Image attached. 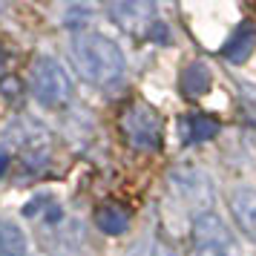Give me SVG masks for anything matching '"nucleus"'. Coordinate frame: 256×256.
I'll list each match as a JSON object with an SVG mask.
<instances>
[{
    "instance_id": "nucleus-1",
    "label": "nucleus",
    "mask_w": 256,
    "mask_h": 256,
    "mask_svg": "<svg viewBox=\"0 0 256 256\" xmlns=\"http://www.w3.org/2000/svg\"><path fill=\"white\" fill-rule=\"evenodd\" d=\"M70 55L75 70L81 72L90 84L98 86H110L118 84L127 72V58L116 40L98 35V32H81L72 38Z\"/></svg>"
},
{
    "instance_id": "nucleus-2",
    "label": "nucleus",
    "mask_w": 256,
    "mask_h": 256,
    "mask_svg": "<svg viewBox=\"0 0 256 256\" xmlns=\"http://www.w3.org/2000/svg\"><path fill=\"white\" fill-rule=\"evenodd\" d=\"M29 90L49 110H60L72 101V78L52 55H38L29 66Z\"/></svg>"
},
{
    "instance_id": "nucleus-3",
    "label": "nucleus",
    "mask_w": 256,
    "mask_h": 256,
    "mask_svg": "<svg viewBox=\"0 0 256 256\" xmlns=\"http://www.w3.org/2000/svg\"><path fill=\"white\" fill-rule=\"evenodd\" d=\"M121 132L138 150H158L164 141V118L150 104H130L121 112Z\"/></svg>"
},
{
    "instance_id": "nucleus-4",
    "label": "nucleus",
    "mask_w": 256,
    "mask_h": 256,
    "mask_svg": "<svg viewBox=\"0 0 256 256\" xmlns=\"http://www.w3.org/2000/svg\"><path fill=\"white\" fill-rule=\"evenodd\" d=\"M193 250L196 256H239V244L219 213L202 210L193 219Z\"/></svg>"
},
{
    "instance_id": "nucleus-5",
    "label": "nucleus",
    "mask_w": 256,
    "mask_h": 256,
    "mask_svg": "<svg viewBox=\"0 0 256 256\" xmlns=\"http://www.w3.org/2000/svg\"><path fill=\"white\" fill-rule=\"evenodd\" d=\"M230 208L236 224L244 230L248 239L256 242V190L254 187H239L230 196Z\"/></svg>"
},
{
    "instance_id": "nucleus-6",
    "label": "nucleus",
    "mask_w": 256,
    "mask_h": 256,
    "mask_svg": "<svg viewBox=\"0 0 256 256\" xmlns=\"http://www.w3.org/2000/svg\"><path fill=\"white\" fill-rule=\"evenodd\" d=\"M254 49H256V26L250 20H242V24L236 26V32L230 35V40L224 44L222 55L230 64H244L254 55Z\"/></svg>"
},
{
    "instance_id": "nucleus-7",
    "label": "nucleus",
    "mask_w": 256,
    "mask_h": 256,
    "mask_svg": "<svg viewBox=\"0 0 256 256\" xmlns=\"http://www.w3.org/2000/svg\"><path fill=\"white\" fill-rule=\"evenodd\" d=\"M222 124L216 118L204 116V112H193V116H187L182 121V138L184 144H198V141H210L219 136Z\"/></svg>"
},
{
    "instance_id": "nucleus-8",
    "label": "nucleus",
    "mask_w": 256,
    "mask_h": 256,
    "mask_svg": "<svg viewBox=\"0 0 256 256\" xmlns=\"http://www.w3.org/2000/svg\"><path fill=\"white\" fill-rule=\"evenodd\" d=\"M182 92L187 98H202L204 92H210V84H213V75H210L208 64H202V60H193V64H187L184 70H182Z\"/></svg>"
},
{
    "instance_id": "nucleus-9",
    "label": "nucleus",
    "mask_w": 256,
    "mask_h": 256,
    "mask_svg": "<svg viewBox=\"0 0 256 256\" xmlns=\"http://www.w3.org/2000/svg\"><path fill=\"white\" fill-rule=\"evenodd\" d=\"M130 222H132V216H130V210L121 208V204H104V208H98V213H95V224H98V230H104L106 236H121V233H127Z\"/></svg>"
},
{
    "instance_id": "nucleus-10",
    "label": "nucleus",
    "mask_w": 256,
    "mask_h": 256,
    "mask_svg": "<svg viewBox=\"0 0 256 256\" xmlns=\"http://www.w3.org/2000/svg\"><path fill=\"white\" fill-rule=\"evenodd\" d=\"M26 236L12 222H0V256H26Z\"/></svg>"
},
{
    "instance_id": "nucleus-11",
    "label": "nucleus",
    "mask_w": 256,
    "mask_h": 256,
    "mask_svg": "<svg viewBox=\"0 0 256 256\" xmlns=\"http://www.w3.org/2000/svg\"><path fill=\"white\" fill-rule=\"evenodd\" d=\"M112 14H116V20L121 26H132V24H147V18L152 14V9L150 6H138V3H121V6H116L112 9Z\"/></svg>"
},
{
    "instance_id": "nucleus-12",
    "label": "nucleus",
    "mask_w": 256,
    "mask_h": 256,
    "mask_svg": "<svg viewBox=\"0 0 256 256\" xmlns=\"http://www.w3.org/2000/svg\"><path fill=\"white\" fill-rule=\"evenodd\" d=\"M147 256H178V254H176L170 244H164V242H152V244H150V254H147Z\"/></svg>"
},
{
    "instance_id": "nucleus-13",
    "label": "nucleus",
    "mask_w": 256,
    "mask_h": 256,
    "mask_svg": "<svg viewBox=\"0 0 256 256\" xmlns=\"http://www.w3.org/2000/svg\"><path fill=\"white\" fill-rule=\"evenodd\" d=\"M6 170H9V152L0 147V178H3V173H6Z\"/></svg>"
},
{
    "instance_id": "nucleus-14",
    "label": "nucleus",
    "mask_w": 256,
    "mask_h": 256,
    "mask_svg": "<svg viewBox=\"0 0 256 256\" xmlns=\"http://www.w3.org/2000/svg\"><path fill=\"white\" fill-rule=\"evenodd\" d=\"M6 70V55H3V49H0V72Z\"/></svg>"
}]
</instances>
